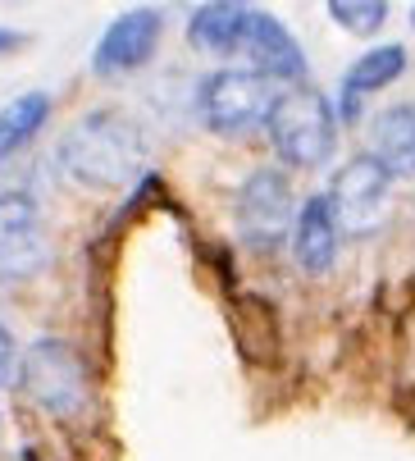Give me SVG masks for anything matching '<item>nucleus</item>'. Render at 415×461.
<instances>
[{
	"label": "nucleus",
	"mask_w": 415,
	"mask_h": 461,
	"mask_svg": "<svg viewBox=\"0 0 415 461\" xmlns=\"http://www.w3.org/2000/svg\"><path fill=\"white\" fill-rule=\"evenodd\" d=\"M142 156H147L142 133H137V123L128 114L92 110L64 133V142L55 151V165L74 187L114 192L142 169Z\"/></svg>",
	"instance_id": "f257e3e1"
},
{
	"label": "nucleus",
	"mask_w": 415,
	"mask_h": 461,
	"mask_svg": "<svg viewBox=\"0 0 415 461\" xmlns=\"http://www.w3.org/2000/svg\"><path fill=\"white\" fill-rule=\"evenodd\" d=\"M19 388L41 416H50L59 425H78L96 402V384L87 375V361L68 339H37L19 357Z\"/></svg>",
	"instance_id": "f03ea898"
},
{
	"label": "nucleus",
	"mask_w": 415,
	"mask_h": 461,
	"mask_svg": "<svg viewBox=\"0 0 415 461\" xmlns=\"http://www.w3.org/2000/svg\"><path fill=\"white\" fill-rule=\"evenodd\" d=\"M338 105L315 92V87H288L279 101H274L269 110V123H265V133H269V147L274 156H279L284 165L293 169H320L329 165L333 147H338Z\"/></svg>",
	"instance_id": "7ed1b4c3"
},
{
	"label": "nucleus",
	"mask_w": 415,
	"mask_h": 461,
	"mask_svg": "<svg viewBox=\"0 0 415 461\" xmlns=\"http://www.w3.org/2000/svg\"><path fill=\"white\" fill-rule=\"evenodd\" d=\"M274 78L260 69H215L196 87V110L201 123L220 138H242L251 128L269 123L274 110Z\"/></svg>",
	"instance_id": "20e7f679"
},
{
	"label": "nucleus",
	"mask_w": 415,
	"mask_h": 461,
	"mask_svg": "<svg viewBox=\"0 0 415 461\" xmlns=\"http://www.w3.org/2000/svg\"><path fill=\"white\" fill-rule=\"evenodd\" d=\"M233 215H238V233L247 247L256 251H274L288 229L297 224V206H293V183L284 169L274 165H260L247 174V183L238 187V202H233Z\"/></svg>",
	"instance_id": "39448f33"
},
{
	"label": "nucleus",
	"mask_w": 415,
	"mask_h": 461,
	"mask_svg": "<svg viewBox=\"0 0 415 461\" xmlns=\"http://www.w3.org/2000/svg\"><path fill=\"white\" fill-rule=\"evenodd\" d=\"M46 266V233L41 211L28 187L0 192V288L37 279Z\"/></svg>",
	"instance_id": "423d86ee"
},
{
	"label": "nucleus",
	"mask_w": 415,
	"mask_h": 461,
	"mask_svg": "<svg viewBox=\"0 0 415 461\" xmlns=\"http://www.w3.org/2000/svg\"><path fill=\"white\" fill-rule=\"evenodd\" d=\"M392 169L374 156V151H361L342 165L329 183V202H333V215L347 233H370L379 220H383V206H388V192H392Z\"/></svg>",
	"instance_id": "0eeeda50"
},
{
	"label": "nucleus",
	"mask_w": 415,
	"mask_h": 461,
	"mask_svg": "<svg viewBox=\"0 0 415 461\" xmlns=\"http://www.w3.org/2000/svg\"><path fill=\"white\" fill-rule=\"evenodd\" d=\"M160 28H165V19H160V10H151V5H137V10H123L105 32H101V41H96V50H92V74L96 78H123V74H137L142 64L156 55V46H160Z\"/></svg>",
	"instance_id": "6e6552de"
},
{
	"label": "nucleus",
	"mask_w": 415,
	"mask_h": 461,
	"mask_svg": "<svg viewBox=\"0 0 415 461\" xmlns=\"http://www.w3.org/2000/svg\"><path fill=\"white\" fill-rule=\"evenodd\" d=\"M242 55L256 64L260 74H269L274 83H302L306 78V50L302 41L274 19V14H260V10H247V28H242Z\"/></svg>",
	"instance_id": "1a4fd4ad"
},
{
	"label": "nucleus",
	"mask_w": 415,
	"mask_h": 461,
	"mask_svg": "<svg viewBox=\"0 0 415 461\" xmlns=\"http://www.w3.org/2000/svg\"><path fill=\"white\" fill-rule=\"evenodd\" d=\"M229 334L242 352V361L251 366H274L284 352V334H279V315L260 293H238L229 302Z\"/></svg>",
	"instance_id": "9d476101"
},
{
	"label": "nucleus",
	"mask_w": 415,
	"mask_h": 461,
	"mask_svg": "<svg viewBox=\"0 0 415 461\" xmlns=\"http://www.w3.org/2000/svg\"><path fill=\"white\" fill-rule=\"evenodd\" d=\"M406 74V46L388 41V46H374L365 50L347 74H342V87H338V119L342 123H356L361 119V101L392 87L397 78Z\"/></svg>",
	"instance_id": "9b49d317"
},
{
	"label": "nucleus",
	"mask_w": 415,
	"mask_h": 461,
	"mask_svg": "<svg viewBox=\"0 0 415 461\" xmlns=\"http://www.w3.org/2000/svg\"><path fill=\"white\" fill-rule=\"evenodd\" d=\"M338 215H333V202L329 192L324 196H306L302 211H297V224H293V256L306 275H329L333 260H338Z\"/></svg>",
	"instance_id": "f8f14e48"
},
{
	"label": "nucleus",
	"mask_w": 415,
	"mask_h": 461,
	"mask_svg": "<svg viewBox=\"0 0 415 461\" xmlns=\"http://www.w3.org/2000/svg\"><path fill=\"white\" fill-rule=\"evenodd\" d=\"M242 28H247V10L238 0H205V5L192 10V19H187V41L205 55H238Z\"/></svg>",
	"instance_id": "ddd939ff"
},
{
	"label": "nucleus",
	"mask_w": 415,
	"mask_h": 461,
	"mask_svg": "<svg viewBox=\"0 0 415 461\" xmlns=\"http://www.w3.org/2000/svg\"><path fill=\"white\" fill-rule=\"evenodd\" d=\"M374 156L397 174H415V105H388L374 114Z\"/></svg>",
	"instance_id": "4468645a"
},
{
	"label": "nucleus",
	"mask_w": 415,
	"mask_h": 461,
	"mask_svg": "<svg viewBox=\"0 0 415 461\" xmlns=\"http://www.w3.org/2000/svg\"><path fill=\"white\" fill-rule=\"evenodd\" d=\"M50 119V96L46 92H23L0 110V156L23 151Z\"/></svg>",
	"instance_id": "2eb2a0df"
},
{
	"label": "nucleus",
	"mask_w": 415,
	"mask_h": 461,
	"mask_svg": "<svg viewBox=\"0 0 415 461\" xmlns=\"http://www.w3.org/2000/svg\"><path fill=\"white\" fill-rule=\"evenodd\" d=\"M324 10L352 37H374L388 23V0H324Z\"/></svg>",
	"instance_id": "dca6fc26"
},
{
	"label": "nucleus",
	"mask_w": 415,
	"mask_h": 461,
	"mask_svg": "<svg viewBox=\"0 0 415 461\" xmlns=\"http://www.w3.org/2000/svg\"><path fill=\"white\" fill-rule=\"evenodd\" d=\"M14 339H10V329L0 324V388H5V379H10V370H14Z\"/></svg>",
	"instance_id": "f3484780"
},
{
	"label": "nucleus",
	"mask_w": 415,
	"mask_h": 461,
	"mask_svg": "<svg viewBox=\"0 0 415 461\" xmlns=\"http://www.w3.org/2000/svg\"><path fill=\"white\" fill-rule=\"evenodd\" d=\"M19 46H28V37H23V32L0 28V55H10V50H19Z\"/></svg>",
	"instance_id": "a211bd4d"
},
{
	"label": "nucleus",
	"mask_w": 415,
	"mask_h": 461,
	"mask_svg": "<svg viewBox=\"0 0 415 461\" xmlns=\"http://www.w3.org/2000/svg\"><path fill=\"white\" fill-rule=\"evenodd\" d=\"M410 28H415V5H410Z\"/></svg>",
	"instance_id": "6ab92c4d"
}]
</instances>
